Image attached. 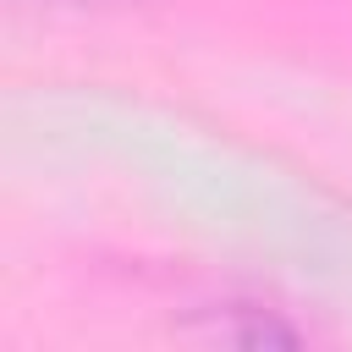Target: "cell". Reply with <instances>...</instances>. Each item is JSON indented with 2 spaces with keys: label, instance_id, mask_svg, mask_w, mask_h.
I'll list each match as a JSON object with an SVG mask.
<instances>
[]
</instances>
